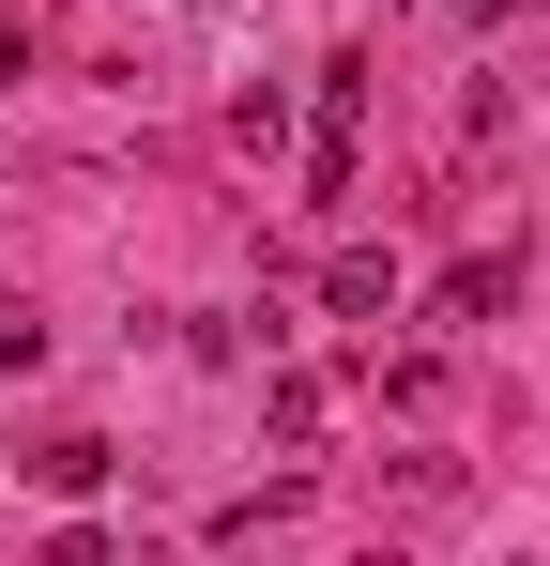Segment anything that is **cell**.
Here are the masks:
<instances>
[{"mask_svg": "<svg viewBox=\"0 0 550 566\" xmlns=\"http://www.w3.org/2000/svg\"><path fill=\"white\" fill-rule=\"evenodd\" d=\"M321 306H337V322H382V306H398V261H382V245H337V261H321Z\"/></svg>", "mask_w": 550, "mask_h": 566, "instance_id": "obj_1", "label": "cell"}, {"mask_svg": "<svg viewBox=\"0 0 550 566\" xmlns=\"http://www.w3.org/2000/svg\"><path fill=\"white\" fill-rule=\"evenodd\" d=\"M321 413H337V398H321V368H275V398H261L275 444H321Z\"/></svg>", "mask_w": 550, "mask_h": 566, "instance_id": "obj_2", "label": "cell"}, {"mask_svg": "<svg viewBox=\"0 0 550 566\" xmlns=\"http://www.w3.org/2000/svg\"><path fill=\"white\" fill-rule=\"evenodd\" d=\"M31 474H46L62 505H92V490H107V444H92V429H62V444H31Z\"/></svg>", "mask_w": 550, "mask_h": 566, "instance_id": "obj_3", "label": "cell"}, {"mask_svg": "<svg viewBox=\"0 0 550 566\" xmlns=\"http://www.w3.org/2000/svg\"><path fill=\"white\" fill-rule=\"evenodd\" d=\"M31 353H46V322H31V306L0 291V368H31Z\"/></svg>", "mask_w": 550, "mask_h": 566, "instance_id": "obj_4", "label": "cell"}, {"mask_svg": "<svg viewBox=\"0 0 550 566\" xmlns=\"http://www.w3.org/2000/svg\"><path fill=\"white\" fill-rule=\"evenodd\" d=\"M0 169H15V154H0Z\"/></svg>", "mask_w": 550, "mask_h": 566, "instance_id": "obj_5", "label": "cell"}]
</instances>
